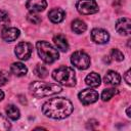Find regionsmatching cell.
Here are the masks:
<instances>
[{"mask_svg":"<svg viewBox=\"0 0 131 131\" xmlns=\"http://www.w3.org/2000/svg\"><path fill=\"white\" fill-rule=\"evenodd\" d=\"M72 102L64 97H54L46 101L42 106L43 114L51 119L61 120L68 118L73 112Z\"/></svg>","mask_w":131,"mask_h":131,"instance_id":"cell-1","label":"cell"},{"mask_svg":"<svg viewBox=\"0 0 131 131\" xmlns=\"http://www.w3.org/2000/svg\"><path fill=\"white\" fill-rule=\"evenodd\" d=\"M29 90L33 96L41 98V97H47V96L59 93L61 91V87L54 83L35 81L30 84Z\"/></svg>","mask_w":131,"mask_h":131,"instance_id":"cell-2","label":"cell"},{"mask_svg":"<svg viewBox=\"0 0 131 131\" xmlns=\"http://www.w3.org/2000/svg\"><path fill=\"white\" fill-rule=\"evenodd\" d=\"M52 78L63 86L73 87L76 85V73L70 67L61 66L57 68L53 71Z\"/></svg>","mask_w":131,"mask_h":131,"instance_id":"cell-3","label":"cell"},{"mask_svg":"<svg viewBox=\"0 0 131 131\" xmlns=\"http://www.w3.org/2000/svg\"><path fill=\"white\" fill-rule=\"evenodd\" d=\"M40 58L46 63H52L59 58V53L51 44L46 41H38L36 44Z\"/></svg>","mask_w":131,"mask_h":131,"instance_id":"cell-4","label":"cell"},{"mask_svg":"<svg viewBox=\"0 0 131 131\" xmlns=\"http://www.w3.org/2000/svg\"><path fill=\"white\" fill-rule=\"evenodd\" d=\"M71 62L79 70H86L90 66V57L84 51H75L71 56Z\"/></svg>","mask_w":131,"mask_h":131,"instance_id":"cell-5","label":"cell"},{"mask_svg":"<svg viewBox=\"0 0 131 131\" xmlns=\"http://www.w3.org/2000/svg\"><path fill=\"white\" fill-rule=\"evenodd\" d=\"M76 7L77 10L84 15L93 14L98 11V5L94 0H79Z\"/></svg>","mask_w":131,"mask_h":131,"instance_id":"cell-6","label":"cell"},{"mask_svg":"<svg viewBox=\"0 0 131 131\" xmlns=\"http://www.w3.org/2000/svg\"><path fill=\"white\" fill-rule=\"evenodd\" d=\"M32 51H33V46L29 42L18 43L15 47V50H14L16 57H18L21 60H27L31 56Z\"/></svg>","mask_w":131,"mask_h":131,"instance_id":"cell-7","label":"cell"},{"mask_svg":"<svg viewBox=\"0 0 131 131\" xmlns=\"http://www.w3.org/2000/svg\"><path fill=\"white\" fill-rule=\"evenodd\" d=\"M78 97L84 105H87L95 102L98 99L99 95H98V92H96L93 89H84L79 93Z\"/></svg>","mask_w":131,"mask_h":131,"instance_id":"cell-8","label":"cell"},{"mask_svg":"<svg viewBox=\"0 0 131 131\" xmlns=\"http://www.w3.org/2000/svg\"><path fill=\"white\" fill-rule=\"evenodd\" d=\"M91 38H92V41H94L95 43L104 44V43L108 42L110 35H108L107 31H105L103 29L96 28V29H93L91 31Z\"/></svg>","mask_w":131,"mask_h":131,"instance_id":"cell-9","label":"cell"},{"mask_svg":"<svg viewBox=\"0 0 131 131\" xmlns=\"http://www.w3.org/2000/svg\"><path fill=\"white\" fill-rule=\"evenodd\" d=\"M116 30L120 35L129 36L131 33V20L127 17L120 18L116 24Z\"/></svg>","mask_w":131,"mask_h":131,"instance_id":"cell-10","label":"cell"},{"mask_svg":"<svg viewBox=\"0 0 131 131\" xmlns=\"http://www.w3.org/2000/svg\"><path fill=\"white\" fill-rule=\"evenodd\" d=\"M47 6L46 0H28L26 7L30 12H41Z\"/></svg>","mask_w":131,"mask_h":131,"instance_id":"cell-11","label":"cell"},{"mask_svg":"<svg viewBox=\"0 0 131 131\" xmlns=\"http://www.w3.org/2000/svg\"><path fill=\"white\" fill-rule=\"evenodd\" d=\"M19 30L18 29H16V28H9V27H7V28H5V29H3L2 30V32H1V37H2V39L4 40V41H6V42H12V41H15L17 38H18V36H19Z\"/></svg>","mask_w":131,"mask_h":131,"instance_id":"cell-12","label":"cell"},{"mask_svg":"<svg viewBox=\"0 0 131 131\" xmlns=\"http://www.w3.org/2000/svg\"><path fill=\"white\" fill-rule=\"evenodd\" d=\"M64 11L61 8H53L48 13V18L53 24H59L64 19Z\"/></svg>","mask_w":131,"mask_h":131,"instance_id":"cell-13","label":"cell"},{"mask_svg":"<svg viewBox=\"0 0 131 131\" xmlns=\"http://www.w3.org/2000/svg\"><path fill=\"white\" fill-rule=\"evenodd\" d=\"M103 81H104V83L107 84V85L117 86V85H119L120 82H121V77H120V75H119L117 72H115V71H108V72L105 74V76H104V78H103Z\"/></svg>","mask_w":131,"mask_h":131,"instance_id":"cell-14","label":"cell"},{"mask_svg":"<svg viewBox=\"0 0 131 131\" xmlns=\"http://www.w3.org/2000/svg\"><path fill=\"white\" fill-rule=\"evenodd\" d=\"M53 42H54L56 48H58L59 50H61L63 52L68 51V49H69V43L67 41V38L63 35L58 34V35L54 36L53 37Z\"/></svg>","mask_w":131,"mask_h":131,"instance_id":"cell-15","label":"cell"},{"mask_svg":"<svg viewBox=\"0 0 131 131\" xmlns=\"http://www.w3.org/2000/svg\"><path fill=\"white\" fill-rule=\"evenodd\" d=\"M10 71L13 75H15L17 77H23L27 74L28 69L23 62H13L10 66Z\"/></svg>","mask_w":131,"mask_h":131,"instance_id":"cell-16","label":"cell"},{"mask_svg":"<svg viewBox=\"0 0 131 131\" xmlns=\"http://www.w3.org/2000/svg\"><path fill=\"white\" fill-rule=\"evenodd\" d=\"M85 82H86V84H87L88 86H90V87H93V88L98 87V86L100 85V76H99L97 73L92 72V73H90V74H88V75L86 76Z\"/></svg>","mask_w":131,"mask_h":131,"instance_id":"cell-17","label":"cell"},{"mask_svg":"<svg viewBox=\"0 0 131 131\" xmlns=\"http://www.w3.org/2000/svg\"><path fill=\"white\" fill-rule=\"evenodd\" d=\"M5 112H6V114H7V117H8L9 119L13 120V121L19 119V117H20L19 110H18L15 105H13V104H8V105L6 106V108H5Z\"/></svg>","mask_w":131,"mask_h":131,"instance_id":"cell-18","label":"cell"},{"mask_svg":"<svg viewBox=\"0 0 131 131\" xmlns=\"http://www.w3.org/2000/svg\"><path fill=\"white\" fill-rule=\"evenodd\" d=\"M87 26L86 24L81 19H75L72 23V30L77 34H82L86 31Z\"/></svg>","mask_w":131,"mask_h":131,"instance_id":"cell-19","label":"cell"},{"mask_svg":"<svg viewBox=\"0 0 131 131\" xmlns=\"http://www.w3.org/2000/svg\"><path fill=\"white\" fill-rule=\"evenodd\" d=\"M34 74L39 78H46L48 76V70L42 64H37L34 68Z\"/></svg>","mask_w":131,"mask_h":131,"instance_id":"cell-20","label":"cell"},{"mask_svg":"<svg viewBox=\"0 0 131 131\" xmlns=\"http://www.w3.org/2000/svg\"><path fill=\"white\" fill-rule=\"evenodd\" d=\"M118 93V90L115 88H108V89H104L101 93V99L103 101H107L110 100L114 95H116Z\"/></svg>","mask_w":131,"mask_h":131,"instance_id":"cell-21","label":"cell"},{"mask_svg":"<svg viewBox=\"0 0 131 131\" xmlns=\"http://www.w3.org/2000/svg\"><path fill=\"white\" fill-rule=\"evenodd\" d=\"M10 127H11V125H10V123L8 122V120H7L4 116H2V115L0 114V131L9 130Z\"/></svg>","mask_w":131,"mask_h":131,"instance_id":"cell-22","label":"cell"},{"mask_svg":"<svg viewBox=\"0 0 131 131\" xmlns=\"http://www.w3.org/2000/svg\"><path fill=\"white\" fill-rule=\"evenodd\" d=\"M27 19L31 23V24H34V25H38V24H40L41 23V17L38 15V14H36L35 12H30L28 15H27Z\"/></svg>","mask_w":131,"mask_h":131,"instance_id":"cell-23","label":"cell"},{"mask_svg":"<svg viewBox=\"0 0 131 131\" xmlns=\"http://www.w3.org/2000/svg\"><path fill=\"white\" fill-rule=\"evenodd\" d=\"M9 24V16L8 13L2 9H0V27L7 26Z\"/></svg>","mask_w":131,"mask_h":131,"instance_id":"cell-24","label":"cell"},{"mask_svg":"<svg viewBox=\"0 0 131 131\" xmlns=\"http://www.w3.org/2000/svg\"><path fill=\"white\" fill-rule=\"evenodd\" d=\"M111 56H112V58H114L117 61H122L124 59V54L119 49H112Z\"/></svg>","mask_w":131,"mask_h":131,"instance_id":"cell-25","label":"cell"},{"mask_svg":"<svg viewBox=\"0 0 131 131\" xmlns=\"http://www.w3.org/2000/svg\"><path fill=\"white\" fill-rule=\"evenodd\" d=\"M8 79H9L8 74H7L6 72L1 71V72H0V86L5 85V84L8 82Z\"/></svg>","mask_w":131,"mask_h":131,"instance_id":"cell-26","label":"cell"},{"mask_svg":"<svg viewBox=\"0 0 131 131\" xmlns=\"http://www.w3.org/2000/svg\"><path fill=\"white\" fill-rule=\"evenodd\" d=\"M96 126H98V122H97L96 120H90V121L87 123V125H86V127H87L88 129H95Z\"/></svg>","mask_w":131,"mask_h":131,"instance_id":"cell-27","label":"cell"},{"mask_svg":"<svg viewBox=\"0 0 131 131\" xmlns=\"http://www.w3.org/2000/svg\"><path fill=\"white\" fill-rule=\"evenodd\" d=\"M130 70H128L126 73H125V75H124V79H125V81H126V83L128 84V85H130L131 84V80H130Z\"/></svg>","mask_w":131,"mask_h":131,"instance_id":"cell-28","label":"cell"},{"mask_svg":"<svg viewBox=\"0 0 131 131\" xmlns=\"http://www.w3.org/2000/svg\"><path fill=\"white\" fill-rule=\"evenodd\" d=\"M23 98H24V96H23V95H19V100H20V102H21L23 104H25V103H27V100H26V99L24 100Z\"/></svg>","mask_w":131,"mask_h":131,"instance_id":"cell-29","label":"cell"},{"mask_svg":"<svg viewBox=\"0 0 131 131\" xmlns=\"http://www.w3.org/2000/svg\"><path fill=\"white\" fill-rule=\"evenodd\" d=\"M126 113H127V116L130 118V117H131V115H130V106H128V107H127V111H126Z\"/></svg>","mask_w":131,"mask_h":131,"instance_id":"cell-30","label":"cell"},{"mask_svg":"<svg viewBox=\"0 0 131 131\" xmlns=\"http://www.w3.org/2000/svg\"><path fill=\"white\" fill-rule=\"evenodd\" d=\"M3 98H4V93L2 90H0V100H2Z\"/></svg>","mask_w":131,"mask_h":131,"instance_id":"cell-31","label":"cell"},{"mask_svg":"<svg viewBox=\"0 0 131 131\" xmlns=\"http://www.w3.org/2000/svg\"><path fill=\"white\" fill-rule=\"evenodd\" d=\"M107 58H103V61L104 62H106V63H110L111 62V60H110V58H108V56H106Z\"/></svg>","mask_w":131,"mask_h":131,"instance_id":"cell-32","label":"cell"}]
</instances>
